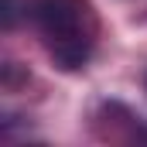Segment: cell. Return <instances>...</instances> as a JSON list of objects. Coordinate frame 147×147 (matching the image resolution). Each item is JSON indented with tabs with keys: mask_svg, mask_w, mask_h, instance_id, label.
I'll use <instances>...</instances> for the list:
<instances>
[{
	"mask_svg": "<svg viewBox=\"0 0 147 147\" xmlns=\"http://www.w3.org/2000/svg\"><path fill=\"white\" fill-rule=\"evenodd\" d=\"M31 21L62 69H82L92 51V17L86 0H34Z\"/></svg>",
	"mask_w": 147,
	"mask_h": 147,
	"instance_id": "obj_1",
	"label": "cell"
}]
</instances>
